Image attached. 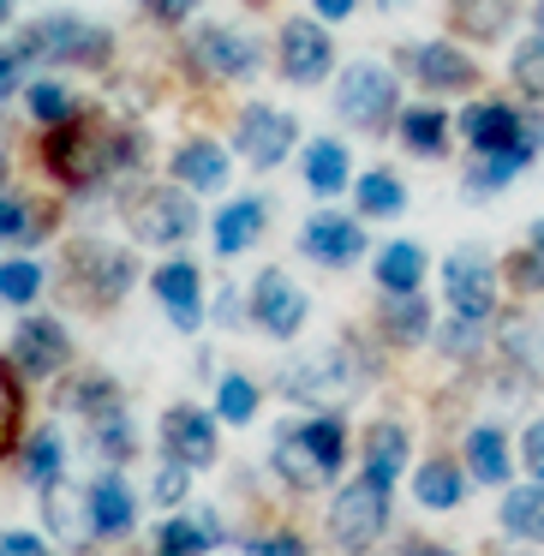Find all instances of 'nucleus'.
Returning <instances> with one entry per match:
<instances>
[{"instance_id":"7","label":"nucleus","mask_w":544,"mask_h":556,"mask_svg":"<svg viewBox=\"0 0 544 556\" xmlns=\"http://www.w3.org/2000/svg\"><path fill=\"white\" fill-rule=\"evenodd\" d=\"M353 389H359V365H353V353L341 348H324L312 353V359H300L288 371V395L312 401V407H336V401H347Z\"/></svg>"},{"instance_id":"2","label":"nucleus","mask_w":544,"mask_h":556,"mask_svg":"<svg viewBox=\"0 0 544 556\" xmlns=\"http://www.w3.org/2000/svg\"><path fill=\"white\" fill-rule=\"evenodd\" d=\"M18 49H25L30 61L97 66L102 54H109V30L90 25V18H73V13H49V18H37V25L25 30V42H18Z\"/></svg>"},{"instance_id":"39","label":"nucleus","mask_w":544,"mask_h":556,"mask_svg":"<svg viewBox=\"0 0 544 556\" xmlns=\"http://www.w3.org/2000/svg\"><path fill=\"white\" fill-rule=\"evenodd\" d=\"M30 233H37V222H30V204L25 198H0V245H25Z\"/></svg>"},{"instance_id":"6","label":"nucleus","mask_w":544,"mask_h":556,"mask_svg":"<svg viewBox=\"0 0 544 556\" xmlns=\"http://www.w3.org/2000/svg\"><path fill=\"white\" fill-rule=\"evenodd\" d=\"M460 132H467V144L479 150V156H515V162H527L532 150H539V132H527V126H520V114L508 109V102H472L467 121H460Z\"/></svg>"},{"instance_id":"41","label":"nucleus","mask_w":544,"mask_h":556,"mask_svg":"<svg viewBox=\"0 0 544 556\" xmlns=\"http://www.w3.org/2000/svg\"><path fill=\"white\" fill-rule=\"evenodd\" d=\"M186 472H192V467L168 455V467H156V479H150V496H156V503H180V496H186Z\"/></svg>"},{"instance_id":"33","label":"nucleus","mask_w":544,"mask_h":556,"mask_svg":"<svg viewBox=\"0 0 544 556\" xmlns=\"http://www.w3.org/2000/svg\"><path fill=\"white\" fill-rule=\"evenodd\" d=\"M508 359H515L532 383H544V324H527V317H520V324L508 329Z\"/></svg>"},{"instance_id":"49","label":"nucleus","mask_w":544,"mask_h":556,"mask_svg":"<svg viewBox=\"0 0 544 556\" xmlns=\"http://www.w3.org/2000/svg\"><path fill=\"white\" fill-rule=\"evenodd\" d=\"M527 245H532V257L544 264V222H532V233H527Z\"/></svg>"},{"instance_id":"26","label":"nucleus","mask_w":544,"mask_h":556,"mask_svg":"<svg viewBox=\"0 0 544 556\" xmlns=\"http://www.w3.org/2000/svg\"><path fill=\"white\" fill-rule=\"evenodd\" d=\"M467 467H472V479H484V484H503L508 479V443H503L496 425L467 431Z\"/></svg>"},{"instance_id":"29","label":"nucleus","mask_w":544,"mask_h":556,"mask_svg":"<svg viewBox=\"0 0 544 556\" xmlns=\"http://www.w3.org/2000/svg\"><path fill=\"white\" fill-rule=\"evenodd\" d=\"M305 180H312V192H341L347 186V150L336 144V138H317L312 150H305Z\"/></svg>"},{"instance_id":"38","label":"nucleus","mask_w":544,"mask_h":556,"mask_svg":"<svg viewBox=\"0 0 544 556\" xmlns=\"http://www.w3.org/2000/svg\"><path fill=\"white\" fill-rule=\"evenodd\" d=\"M30 114H37V121L66 126V121H73V90H66V85H30Z\"/></svg>"},{"instance_id":"5","label":"nucleus","mask_w":544,"mask_h":556,"mask_svg":"<svg viewBox=\"0 0 544 556\" xmlns=\"http://www.w3.org/2000/svg\"><path fill=\"white\" fill-rule=\"evenodd\" d=\"M126 222H132V233L144 245H180L186 233L198 228V210H192V198H180L174 186H144V192H132V204H126Z\"/></svg>"},{"instance_id":"14","label":"nucleus","mask_w":544,"mask_h":556,"mask_svg":"<svg viewBox=\"0 0 544 556\" xmlns=\"http://www.w3.org/2000/svg\"><path fill=\"white\" fill-rule=\"evenodd\" d=\"M192 54H198V66H210L216 78H252L257 73L252 37H240V30H228V25H204L192 37Z\"/></svg>"},{"instance_id":"30","label":"nucleus","mask_w":544,"mask_h":556,"mask_svg":"<svg viewBox=\"0 0 544 556\" xmlns=\"http://www.w3.org/2000/svg\"><path fill=\"white\" fill-rule=\"evenodd\" d=\"M401 138H407L413 156H437V150H443V138H448L443 109H407V114H401Z\"/></svg>"},{"instance_id":"22","label":"nucleus","mask_w":544,"mask_h":556,"mask_svg":"<svg viewBox=\"0 0 544 556\" xmlns=\"http://www.w3.org/2000/svg\"><path fill=\"white\" fill-rule=\"evenodd\" d=\"M174 180L192 186V192H216V186L228 180V156H222L210 138H198V144H180V150H174Z\"/></svg>"},{"instance_id":"52","label":"nucleus","mask_w":544,"mask_h":556,"mask_svg":"<svg viewBox=\"0 0 544 556\" xmlns=\"http://www.w3.org/2000/svg\"><path fill=\"white\" fill-rule=\"evenodd\" d=\"M532 18H539V37H544V0H539V13H532Z\"/></svg>"},{"instance_id":"4","label":"nucleus","mask_w":544,"mask_h":556,"mask_svg":"<svg viewBox=\"0 0 544 556\" xmlns=\"http://www.w3.org/2000/svg\"><path fill=\"white\" fill-rule=\"evenodd\" d=\"M336 114L347 126H359V132L389 126V114H395V78H389L383 66H371V61L347 66L341 85H336Z\"/></svg>"},{"instance_id":"1","label":"nucleus","mask_w":544,"mask_h":556,"mask_svg":"<svg viewBox=\"0 0 544 556\" xmlns=\"http://www.w3.org/2000/svg\"><path fill=\"white\" fill-rule=\"evenodd\" d=\"M341 455H347V431L341 419H305V425H281L276 431V472L293 484V491H324L341 472Z\"/></svg>"},{"instance_id":"50","label":"nucleus","mask_w":544,"mask_h":556,"mask_svg":"<svg viewBox=\"0 0 544 556\" xmlns=\"http://www.w3.org/2000/svg\"><path fill=\"white\" fill-rule=\"evenodd\" d=\"M407 556H455V551H443V544H407Z\"/></svg>"},{"instance_id":"51","label":"nucleus","mask_w":544,"mask_h":556,"mask_svg":"<svg viewBox=\"0 0 544 556\" xmlns=\"http://www.w3.org/2000/svg\"><path fill=\"white\" fill-rule=\"evenodd\" d=\"M7 18H13V0H0V25H7Z\"/></svg>"},{"instance_id":"42","label":"nucleus","mask_w":544,"mask_h":556,"mask_svg":"<svg viewBox=\"0 0 544 556\" xmlns=\"http://www.w3.org/2000/svg\"><path fill=\"white\" fill-rule=\"evenodd\" d=\"M245 556H305V544L293 532H264V539L245 544Z\"/></svg>"},{"instance_id":"45","label":"nucleus","mask_w":544,"mask_h":556,"mask_svg":"<svg viewBox=\"0 0 544 556\" xmlns=\"http://www.w3.org/2000/svg\"><path fill=\"white\" fill-rule=\"evenodd\" d=\"M13 419H18V395H13V383H7V371H0V443L13 437Z\"/></svg>"},{"instance_id":"40","label":"nucleus","mask_w":544,"mask_h":556,"mask_svg":"<svg viewBox=\"0 0 544 556\" xmlns=\"http://www.w3.org/2000/svg\"><path fill=\"white\" fill-rule=\"evenodd\" d=\"M515 85L532 90V97H544V37H532L527 49L515 54Z\"/></svg>"},{"instance_id":"15","label":"nucleus","mask_w":544,"mask_h":556,"mask_svg":"<svg viewBox=\"0 0 544 556\" xmlns=\"http://www.w3.org/2000/svg\"><path fill=\"white\" fill-rule=\"evenodd\" d=\"M150 288H156L162 312L174 317V329H198V324H204V281H198V264H180V257H174V264L156 269Z\"/></svg>"},{"instance_id":"35","label":"nucleus","mask_w":544,"mask_h":556,"mask_svg":"<svg viewBox=\"0 0 544 556\" xmlns=\"http://www.w3.org/2000/svg\"><path fill=\"white\" fill-rule=\"evenodd\" d=\"M42 293V269L30 257H13V264H0V300L7 305H30Z\"/></svg>"},{"instance_id":"32","label":"nucleus","mask_w":544,"mask_h":556,"mask_svg":"<svg viewBox=\"0 0 544 556\" xmlns=\"http://www.w3.org/2000/svg\"><path fill=\"white\" fill-rule=\"evenodd\" d=\"M401 204H407V186L395 180V174H365L359 180V210L365 216H401Z\"/></svg>"},{"instance_id":"21","label":"nucleus","mask_w":544,"mask_h":556,"mask_svg":"<svg viewBox=\"0 0 544 556\" xmlns=\"http://www.w3.org/2000/svg\"><path fill=\"white\" fill-rule=\"evenodd\" d=\"M264 222H269V204H264V198H233V204L216 216V252H222V257H240L245 245H257Z\"/></svg>"},{"instance_id":"44","label":"nucleus","mask_w":544,"mask_h":556,"mask_svg":"<svg viewBox=\"0 0 544 556\" xmlns=\"http://www.w3.org/2000/svg\"><path fill=\"white\" fill-rule=\"evenodd\" d=\"M0 556H49L37 532H0Z\"/></svg>"},{"instance_id":"8","label":"nucleus","mask_w":544,"mask_h":556,"mask_svg":"<svg viewBox=\"0 0 544 556\" xmlns=\"http://www.w3.org/2000/svg\"><path fill=\"white\" fill-rule=\"evenodd\" d=\"M443 293H448V312L455 317H491L496 305V269L484 252H472V245H460V252H448L443 264Z\"/></svg>"},{"instance_id":"16","label":"nucleus","mask_w":544,"mask_h":556,"mask_svg":"<svg viewBox=\"0 0 544 556\" xmlns=\"http://www.w3.org/2000/svg\"><path fill=\"white\" fill-rule=\"evenodd\" d=\"M13 359H18L25 377H54L66 365V329L54 324V317H30V324H18Z\"/></svg>"},{"instance_id":"25","label":"nucleus","mask_w":544,"mask_h":556,"mask_svg":"<svg viewBox=\"0 0 544 556\" xmlns=\"http://www.w3.org/2000/svg\"><path fill=\"white\" fill-rule=\"evenodd\" d=\"M377 281H383V293H413L425 281V252L413 240H395L377 252Z\"/></svg>"},{"instance_id":"47","label":"nucleus","mask_w":544,"mask_h":556,"mask_svg":"<svg viewBox=\"0 0 544 556\" xmlns=\"http://www.w3.org/2000/svg\"><path fill=\"white\" fill-rule=\"evenodd\" d=\"M25 61H30L25 49H0V97L18 85V66H25Z\"/></svg>"},{"instance_id":"9","label":"nucleus","mask_w":544,"mask_h":556,"mask_svg":"<svg viewBox=\"0 0 544 556\" xmlns=\"http://www.w3.org/2000/svg\"><path fill=\"white\" fill-rule=\"evenodd\" d=\"M252 317L269 329L276 341H293L305 329V293L293 288V276H281V269H264V276L252 281Z\"/></svg>"},{"instance_id":"36","label":"nucleus","mask_w":544,"mask_h":556,"mask_svg":"<svg viewBox=\"0 0 544 556\" xmlns=\"http://www.w3.org/2000/svg\"><path fill=\"white\" fill-rule=\"evenodd\" d=\"M216 413L228 425H245L257 413V383L252 377H222V389H216Z\"/></svg>"},{"instance_id":"11","label":"nucleus","mask_w":544,"mask_h":556,"mask_svg":"<svg viewBox=\"0 0 544 556\" xmlns=\"http://www.w3.org/2000/svg\"><path fill=\"white\" fill-rule=\"evenodd\" d=\"M49 168H54V180H66V186H90L102 168H109L102 132H90V126H73V121H66V132L49 144Z\"/></svg>"},{"instance_id":"53","label":"nucleus","mask_w":544,"mask_h":556,"mask_svg":"<svg viewBox=\"0 0 544 556\" xmlns=\"http://www.w3.org/2000/svg\"><path fill=\"white\" fill-rule=\"evenodd\" d=\"M0 180H7V150H0Z\"/></svg>"},{"instance_id":"13","label":"nucleus","mask_w":544,"mask_h":556,"mask_svg":"<svg viewBox=\"0 0 544 556\" xmlns=\"http://www.w3.org/2000/svg\"><path fill=\"white\" fill-rule=\"evenodd\" d=\"M329 37L312 25V18H288L281 25V73L293 78V85H317V78H329Z\"/></svg>"},{"instance_id":"37","label":"nucleus","mask_w":544,"mask_h":556,"mask_svg":"<svg viewBox=\"0 0 544 556\" xmlns=\"http://www.w3.org/2000/svg\"><path fill=\"white\" fill-rule=\"evenodd\" d=\"M455 13L467 30H479V37H496V30L508 25V0H455Z\"/></svg>"},{"instance_id":"19","label":"nucleus","mask_w":544,"mask_h":556,"mask_svg":"<svg viewBox=\"0 0 544 556\" xmlns=\"http://www.w3.org/2000/svg\"><path fill=\"white\" fill-rule=\"evenodd\" d=\"M132 515H138V503H132V491H126L114 472L85 491V520H90L97 539H126V532H132Z\"/></svg>"},{"instance_id":"31","label":"nucleus","mask_w":544,"mask_h":556,"mask_svg":"<svg viewBox=\"0 0 544 556\" xmlns=\"http://www.w3.org/2000/svg\"><path fill=\"white\" fill-rule=\"evenodd\" d=\"M61 467H66V448H61V431H37L30 437V448H25V472H30V484H61Z\"/></svg>"},{"instance_id":"48","label":"nucleus","mask_w":544,"mask_h":556,"mask_svg":"<svg viewBox=\"0 0 544 556\" xmlns=\"http://www.w3.org/2000/svg\"><path fill=\"white\" fill-rule=\"evenodd\" d=\"M312 7H317L324 18H347V13H353V0H312Z\"/></svg>"},{"instance_id":"24","label":"nucleus","mask_w":544,"mask_h":556,"mask_svg":"<svg viewBox=\"0 0 544 556\" xmlns=\"http://www.w3.org/2000/svg\"><path fill=\"white\" fill-rule=\"evenodd\" d=\"M401 467H407V431L401 425H371V437H365V479L377 484H395Z\"/></svg>"},{"instance_id":"17","label":"nucleus","mask_w":544,"mask_h":556,"mask_svg":"<svg viewBox=\"0 0 544 556\" xmlns=\"http://www.w3.org/2000/svg\"><path fill=\"white\" fill-rule=\"evenodd\" d=\"M73 269L97 300H121V293L132 288V257L114 252V245H97V240L73 245Z\"/></svg>"},{"instance_id":"18","label":"nucleus","mask_w":544,"mask_h":556,"mask_svg":"<svg viewBox=\"0 0 544 556\" xmlns=\"http://www.w3.org/2000/svg\"><path fill=\"white\" fill-rule=\"evenodd\" d=\"M300 245H305V257L341 269V264H353V257L365 252V233H359V222H347V216H312L305 233H300Z\"/></svg>"},{"instance_id":"43","label":"nucleus","mask_w":544,"mask_h":556,"mask_svg":"<svg viewBox=\"0 0 544 556\" xmlns=\"http://www.w3.org/2000/svg\"><path fill=\"white\" fill-rule=\"evenodd\" d=\"M520 460H527V472L544 484V419L527 425V437H520Z\"/></svg>"},{"instance_id":"34","label":"nucleus","mask_w":544,"mask_h":556,"mask_svg":"<svg viewBox=\"0 0 544 556\" xmlns=\"http://www.w3.org/2000/svg\"><path fill=\"white\" fill-rule=\"evenodd\" d=\"M383 324H389V336H395V341H425V305H419V293H389Z\"/></svg>"},{"instance_id":"12","label":"nucleus","mask_w":544,"mask_h":556,"mask_svg":"<svg viewBox=\"0 0 544 556\" xmlns=\"http://www.w3.org/2000/svg\"><path fill=\"white\" fill-rule=\"evenodd\" d=\"M162 448L186 467H210L216 460V419L198 407H168L162 413Z\"/></svg>"},{"instance_id":"27","label":"nucleus","mask_w":544,"mask_h":556,"mask_svg":"<svg viewBox=\"0 0 544 556\" xmlns=\"http://www.w3.org/2000/svg\"><path fill=\"white\" fill-rule=\"evenodd\" d=\"M216 515H198V520H168V527L156 532V551L162 556H204L210 544H216Z\"/></svg>"},{"instance_id":"28","label":"nucleus","mask_w":544,"mask_h":556,"mask_svg":"<svg viewBox=\"0 0 544 556\" xmlns=\"http://www.w3.org/2000/svg\"><path fill=\"white\" fill-rule=\"evenodd\" d=\"M460 491H467V484H460V467H455V460H425L419 479H413V496H419L425 508H455Z\"/></svg>"},{"instance_id":"23","label":"nucleus","mask_w":544,"mask_h":556,"mask_svg":"<svg viewBox=\"0 0 544 556\" xmlns=\"http://www.w3.org/2000/svg\"><path fill=\"white\" fill-rule=\"evenodd\" d=\"M503 532L520 544H539L544 539V484H515V491L503 496Z\"/></svg>"},{"instance_id":"46","label":"nucleus","mask_w":544,"mask_h":556,"mask_svg":"<svg viewBox=\"0 0 544 556\" xmlns=\"http://www.w3.org/2000/svg\"><path fill=\"white\" fill-rule=\"evenodd\" d=\"M192 7H198V0H144V13H156L162 25H180V18L192 13Z\"/></svg>"},{"instance_id":"20","label":"nucleus","mask_w":544,"mask_h":556,"mask_svg":"<svg viewBox=\"0 0 544 556\" xmlns=\"http://www.w3.org/2000/svg\"><path fill=\"white\" fill-rule=\"evenodd\" d=\"M407 66L419 73V85H431V90H472L479 85V66H472L460 49H448V42L407 49Z\"/></svg>"},{"instance_id":"3","label":"nucleus","mask_w":544,"mask_h":556,"mask_svg":"<svg viewBox=\"0 0 544 556\" xmlns=\"http://www.w3.org/2000/svg\"><path fill=\"white\" fill-rule=\"evenodd\" d=\"M383 527H389V484L365 479V472L353 484H341V496L329 503V539L341 551H371Z\"/></svg>"},{"instance_id":"10","label":"nucleus","mask_w":544,"mask_h":556,"mask_svg":"<svg viewBox=\"0 0 544 556\" xmlns=\"http://www.w3.org/2000/svg\"><path fill=\"white\" fill-rule=\"evenodd\" d=\"M233 138H240V150H245V162H252V168H276V162L293 150V138H300V121L257 102V109L240 114V132H233Z\"/></svg>"}]
</instances>
